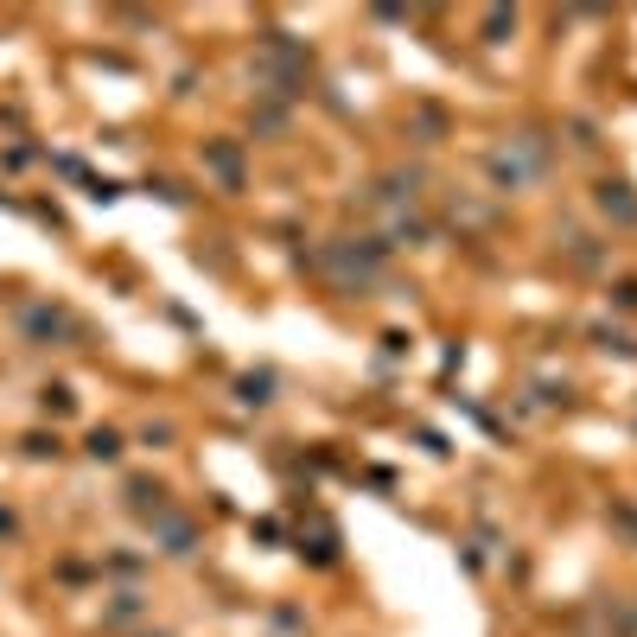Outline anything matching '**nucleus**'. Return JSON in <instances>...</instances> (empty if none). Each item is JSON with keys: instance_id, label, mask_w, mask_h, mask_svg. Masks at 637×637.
Wrapping results in <instances>:
<instances>
[{"instance_id": "nucleus-4", "label": "nucleus", "mask_w": 637, "mask_h": 637, "mask_svg": "<svg viewBox=\"0 0 637 637\" xmlns=\"http://www.w3.org/2000/svg\"><path fill=\"white\" fill-rule=\"evenodd\" d=\"M243 402H268V376H249V383H243Z\"/></svg>"}, {"instance_id": "nucleus-1", "label": "nucleus", "mask_w": 637, "mask_h": 637, "mask_svg": "<svg viewBox=\"0 0 637 637\" xmlns=\"http://www.w3.org/2000/svg\"><path fill=\"white\" fill-rule=\"evenodd\" d=\"M599 211L618 217V223H637V198H631V185H599Z\"/></svg>"}, {"instance_id": "nucleus-2", "label": "nucleus", "mask_w": 637, "mask_h": 637, "mask_svg": "<svg viewBox=\"0 0 637 637\" xmlns=\"http://www.w3.org/2000/svg\"><path fill=\"white\" fill-rule=\"evenodd\" d=\"M20 325H26L32 338H58V332H64V313H51V306H32Z\"/></svg>"}, {"instance_id": "nucleus-3", "label": "nucleus", "mask_w": 637, "mask_h": 637, "mask_svg": "<svg viewBox=\"0 0 637 637\" xmlns=\"http://www.w3.org/2000/svg\"><path fill=\"white\" fill-rule=\"evenodd\" d=\"M90 453H96V459H115V453H122V440H115V434H96Z\"/></svg>"}]
</instances>
